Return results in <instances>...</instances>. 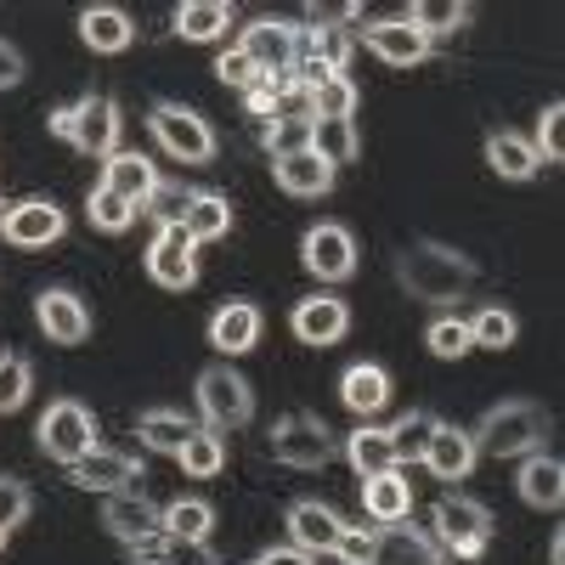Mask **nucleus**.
I'll use <instances>...</instances> for the list:
<instances>
[{
  "label": "nucleus",
  "mask_w": 565,
  "mask_h": 565,
  "mask_svg": "<svg viewBox=\"0 0 565 565\" xmlns=\"http://www.w3.org/2000/svg\"><path fill=\"white\" fill-rule=\"evenodd\" d=\"M193 396H199V413H204V430H244L255 418V391L238 367L226 362H210L199 380H193Z\"/></svg>",
  "instance_id": "nucleus-4"
},
{
  "label": "nucleus",
  "mask_w": 565,
  "mask_h": 565,
  "mask_svg": "<svg viewBox=\"0 0 565 565\" xmlns=\"http://www.w3.org/2000/svg\"><path fill=\"white\" fill-rule=\"evenodd\" d=\"M175 458H181V476H199V481H210V476H221V469H226V441H221L215 430H193V436H186V447H181Z\"/></svg>",
  "instance_id": "nucleus-38"
},
{
  "label": "nucleus",
  "mask_w": 565,
  "mask_h": 565,
  "mask_svg": "<svg viewBox=\"0 0 565 565\" xmlns=\"http://www.w3.org/2000/svg\"><path fill=\"white\" fill-rule=\"evenodd\" d=\"M103 526H108V537H119L125 548H136V543H148V537H164V509H153L148 498H136V492H114L103 503Z\"/></svg>",
  "instance_id": "nucleus-17"
},
{
  "label": "nucleus",
  "mask_w": 565,
  "mask_h": 565,
  "mask_svg": "<svg viewBox=\"0 0 565 565\" xmlns=\"http://www.w3.org/2000/svg\"><path fill=\"white\" fill-rule=\"evenodd\" d=\"M34 322H40V334L52 340V345H79V340H90V306H85L74 289H45V295H34Z\"/></svg>",
  "instance_id": "nucleus-13"
},
{
  "label": "nucleus",
  "mask_w": 565,
  "mask_h": 565,
  "mask_svg": "<svg viewBox=\"0 0 565 565\" xmlns=\"http://www.w3.org/2000/svg\"><path fill=\"white\" fill-rule=\"evenodd\" d=\"M476 441H469V430H458V424H436V436H430V447H424V469H430V476L436 481H463L469 476V469H476Z\"/></svg>",
  "instance_id": "nucleus-19"
},
{
  "label": "nucleus",
  "mask_w": 565,
  "mask_h": 565,
  "mask_svg": "<svg viewBox=\"0 0 565 565\" xmlns=\"http://www.w3.org/2000/svg\"><path fill=\"white\" fill-rule=\"evenodd\" d=\"M340 402L367 424L373 413H380V407L391 402V373H385L380 362H351V367L340 373Z\"/></svg>",
  "instance_id": "nucleus-26"
},
{
  "label": "nucleus",
  "mask_w": 565,
  "mask_h": 565,
  "mask_svg": "<svg viewBox=\"0 0 565 565\" xmlns=\"http://www.w3.org/2000/svg\"><path fill=\"white\" fill-rule=\"evenodd\" d=\"M340 532H345V521H340L328 503H317V498L289 503V543H295V548H306V554H334Z\"/></svg>",
  "instance_id": "nucleus-18"
},
{
  "label": "nucleus",
  "mask_w": 565,
  "mask_h": 565,
  "mask_svg": "<svg viewBox=\"0 0 565 565\" xmlns=\"http://www.w3.org/2000/svg\"><path fill=\"white\" fill-rule=\"evenodd\" d=\"M514 492L532 509H559L565 503V463L554 452H526L521 458V476H514Z\"/></svg>",
  "instance_id": "nucleus-22"
},
{
  "label": "nucleus",
  "mask_w": 565,
  "mask_h": 565,
  "mask_svg": "<svg viewBox=\"0 0 565 565\" xmlns=\"http://www.w3.org/2000/svg\"><path fill=\"white\" fill-rule=\"evenodd\" d=\"M226 23H232V7H226V0H181V7H175V34L193 40V45L221 40Z\"/></svg>",
  "instance_id": "nucleus-32"
},
{
  "label": "nucleus",
  "mask_w": 565,
  "mask_h": 565,
  "mask_svg": "<svg viewBox=\"0 0 565 565\" xmlns=\"http://www.w3.org/2000/svg\"><path fill=\"white\" fill-rule=\"evenodd\" d=\"M487 164L503 175V181H532L543 164H537V153H532V141L521 136V130H492L487 136Z\"/></svg>",
  "instance_id": "nucleus-28"
},
{
  "label": "nucleus",
  "mask_w": 565,
  "mask_h": 565,
  "mask_svg": "<svg viewBox=\"0 0 565 565\" xmlns=\"http://www.w3.org/2000/svg\"><path fill=\"white\" fill-rule=\"evenodd\" d=\"M63 232H68V215H63L57 199H18L0 215V238L12 249H45V244H57Z\"/></svg>",
  "instance_id": "nucleus-10"
},
{
  "label": "nucleus",
  "mask_w": 565,
  "mask_h": 565,
  "mask_svg": "<svg viewBox=\"0 0 565 565\" xmlns=\"http://www.w3.org/2000/svg\"><path fill=\"white\" fill-rule=\"evenodd\" d=\"M526 141H532L537 164H559L565 159V103H548L537 114V136H526Z\"/></svg>",
  "instance_id": "nucleus-41"
},
{
  "label": "nucleus",
  "mask_w": 565,
  "mask_h": 565,
  "mask_svg": "<svg viewBox=\"0 0 565 565\" xmlns=\"http://www.w3.org/2000/svg\"><path fill=\"white\" fill-rule=\"evenodd\" d=\"M255 565H317V554H306V548H295V543H282V548H266Z\"/></svg>",
  "instance_id": "nucleus-51"
},
{
  "label": "nucleus",
  "mask_w": 565,
  "mask_h": 565,
  "mask_svg": "<svg viewBox=\"0 0 565 565\" xmlns=\"http://www.w3.org/2000/svg\"><path fill=\"white\" fill-rule=\"evenodd\" d=\"M68 130H74V108H57V114H52V136L68 141Z\"/></svg>",
  "instance_id": "nucleus-52"
},
{
  "label": "nucleus",
  "mask_w": 565,
  "mask_h": 565,
  "mask_svg": "<svg viewBox=\"0 0 565 565\" xmlns=\"http://www.w3.org/2000/svg\"><path fill=\"white\" fill-rule=\"evenodd\" d=\"M469 18H476V7H463V0H418V7H407V23L424 40L458 34V29H469Z\"/></svg>",
  "instance_id": "nucleus-35"
},
{
  "label": "nucleus",
  "mask_w": 565,
  "mask_h": 565,
  "mask_svg": "<svg viewBox=\"0 0 565 565\" xmlns=\"http://www.w3.org/2000/svg\"><path fill=\"white\" fill-rule=\"evenodd\" d=\"M345 458L351 469L367 481V476H385V469H396V452H391V430L385 424H362V430H351L345 441Z\"/></svg>",
  "instance_id": "nucleus-33"
},
{
  "label": "nucleus",
  "mask_w": 565,
  "mask_h": 565,
  "mask_svg": "<svg viewBox=\"0 0 565 565\" xmlns=\"http://www.w3.org/2000/svg\"><path fill=\"white\" fill-rule=\"evenodd\" d=\"M430 526H436V543L458 559H481L487 543H492V509L481 498H441L430 509Z\"/></svg>",
  "instance_id": "nucleus-6"
},
{
  "label": "nucleus",
  "mask_w": 565,
  "mask_h": 565,
  "mask_svg": "<svg viewBox=\"0 0 565 565\" xmlns=\"http://www.w3.org/2000/svg\"><path fill=\"white\" fill-rule=\"evenodd\" d=\"M210 345L221 356H249L260 345V306L249 300H226L215 317H210Z\"/></svg>",
  "instance_id": "nucleus-20"
},
{
  "label": "nucleus",
  "mask_w": 565,
  "mask_h": 565,
  "mask_svg": "<svg viewBox=\"0 0 565 565\" xmlns=\"http://www.w3.org/2000/svg\"><path fill=\"white\" fill-rule=\"evenodd\" d=\"M266 447H271L277 463H289V469H322V463H334V452H340L334 430H328L317 413H282L271 424Z\"/></svg>",
  "instance_id": "nucleus-5"
},
{
  "label": "nucleus",
  "mask_w": 565,
  "mask_h": 565,
  "mask_svg": "<svg viewBox=\"0 0 565 565\" xmlns=\"http://www.w3.org/2000/svg\"><path fill=\"white\" fill-rule=\"evenodd\" d=\"M74 108V130H68V148H79L85 159H114L119 153V130H125V114L114 97H79L68 103Z\"/></svg>",
  "instance_id": "nucleus-11"
},
{
  "label": "nucleus",
  "mask_w": 565,
  "mask_h": 565,
  "mask_svg": "<svg viewBox=\"0 0 565 565\" xmlns=\"http://www.w3.org/2000/svg\"><path fill=\"white\" fill-rule=\"evenodd\" d=\"M148 130H153L159 148H164L170 159H181V164H210V159H215V130H210V119L193 114V108H181V103H153Z\"/></svg>",
  "instance_id": "nucleus-7"
},
{
  "label": "nucleus",
  "mask_w": 565,
  "mask_h": 565,
  "mask_svg": "<svg viewBox=\"0 0 565 565\" xmlns=\"http://www.w3.org/2000/svg\"><path fill=\"white\" fill-rule=\"evenodd\" d=\"M34 441L45 458H57V463H79L90 447H103L97 441V413H90L79 396H57V402H45L40 424H34Z\"/></svg>",
  "instance_id": "nucleus-3"
},
{
  "label": "nucleus",
  "mask_w": 565,
  "mask_h": 565,
  "mask_svg": "<svg viewBox=\"0 0 565 565\" xmlns=\"http://www.w3.org/2000/svg\"><path fill=\"white\" fill-rule=\"evenodd\" d=\"M7 543H12V532H0V554H7Z\"/></svg>",
  "instance_id": "nucleus-54"
},
{
  "label": "nucleus",
  "mask_w": 565,
  "mask_h": 565,
  "mask_svg": "<svg viewBox=\"0 0 565 565\" xmlns=\"http://www.w3.org/2000/svg\"><path fill=\"white\" fill-rule=\"evenodd\" d=\"M97 186H108V193L125 199L130 210H141L159 193V170H153V159H141V153H114V159H103V181Z\"/></svg>",
  "instance_id": "nucleus-21"
},
{
  "label": "nucleus",
  "mask_w": 565,
  "mask_h": 565,
  "mask_svg": "<svg viewBox=\"0 0 565 565\" xmlns=\"http://www.w3.org/2000/svg\"><path fill=\"white\" fill-rule=\"evenodd\" d=\"M271 181H277L289 199H322L328 186H334V164H322L311 148H300V153L271 159Z\"/></svg>",
  "instance_id": "nucleus-24"
},
{
  "label": "nucleus",
  "mask_w": 565,
  "mask_h": 565,
  "mask_svg": "<svg viewBox=\"0 0 565 565\" xmlns=\"http://www.w3.org/2000/svg\"><path fill=\"white\" fill-rule=\"evenodd\" d=\"M311 153L322 164H351L362 153V136H356V119H311Z\"/></svg>",
  "instance_id": "nucleus-34"
},
{
  "label": "nucleus",
  "mask_w": 565,
  "mask_h": 565,
  "mask_svg": "<svg viewBox=\"0 0 565 565\" xmlns=\"http://www.w3.org/2000/svg\"><path fill=\"white\" fill-rule=\"evenodd\" d=\"M396 282H402V295H413L424 306H458L469 295V282H476V260L452 244L413 238L396 255Z\"/></svg>",
  "instance_id": "nucleus-1"
},
{
  "label": "nucleus",
  "mask_w": 565,
  "mask_h": 565,
  "mask_svg": "<svg viewBox=\"0 0 565 565\" xmlns=\"http://www.w3.org/2000/svg\"><path fill=\"white\" fill-rule=\"evenodd\" d=\"M543 436H548V413L526 396H509V402H492L476 430H469V441H476V452L487 458H526V452H543Z\"/></svg>",
  "instance_id": "nucleus-2"
},
{
  "label": "nucleus",
  "mask_w": 565,
  "mask_h": 565,
  "mask_svg": "<svg viewBox=\"0 0 565 565\" xmlns=\"http://www.w3.org/2000/svg\"><path fill=\"white\" fill-rule=\"evenodd\" d=\"M181 232H186L193 244H215V238H226V232H232V204H226V193H193V199H186Z\"/></svg>",
  "instance_id": "nucleus-30"
},
{
  "label": "nucleus",
  "mask_w": 565,
  "mask_h": 565,
  "mask_svg": "<svg viewBox=\"0 0 565 565\" xmlns=\"http://www.w3.org/2000/svg\"><path fill=\"white\" fill-rule=\"evenodd\" d=\"M282 79H289V74H282ZM282 79H277V74H260V79L244 90V108H249L260 125H266V119H271V108H277V90H282Z\"/></svg>",
  "instance_id": "nucleus-48"
},
{
  "label": "nucleus",
  "mask_w": 565,
  "mask_h": 565,
  "mask_svg": "<svg viewBox=\"0 0 565 565\" xmlns=\"http://www.w3.org/2000/svg\"><path fill=\"white\" fill-rule=\"evenodd\" d=\"M23 74H29L23 52H18L12 40H0V90H12V85H23Z\"/></svg>",
  "instance_id": "nucleus-50"
},
{
  "label": "nucleus",
  "mask_w": 565,
  "mask_h": 565,
  "mask_svg": "<svg viewBox=\"0 0 565 565\" xmlns=\"http://www.w3.org/2000/svg\"><path fill=\"white\" fill-rule=\"evenodd\" d=\"M260 141H266V153L271 159H282V153H300V148H311V125H260Z\"/></svg>",
  "instance_id": "nucleus-45"
},
{
  "label": "nucleus",
  "mask_w": 565,
  "mask_h": 565,
  "mask_svg": "<svg viewBox=\"0 0 565 565\" xmlns=\"http://www.w3.org/2000/svg\"><path fill=\"white\" fill-rule=\"evenodd\" d=\"M85 215H90V226L97 232H108V238H119V232L136 221V210L125 204V199H114L108 186H90V199H85Z\"/></svg>",
  "instance_id": "nucleus-42"
},
{
  "label": "nucleus",
  "mask_w": 565,
  "mask_h": 565,
  "mask_svg": "<svg viewBox=\"0 0 565 565\" xmlns=\"http://www.w3.org/2000/svg\"><path fill=\"white\" fill-rule=\"evenodd\" d=\"M362 509H367V521H380V526H402L407 521V514H413V487L402 476V463L385 469V476L362 481Z\"/></svg>",
  "instance_id": "nucleus-25"
},
{
  "label": "nucleus",
  "mask_w": 565,
  "mask_h": 565,
  "mask_svg": "<svg viewBox=\"0 0 565 565\" xmlns=\"http://www.w3.org/2000/svg\"><path fill=\"white\" fill-rule=\"evenodd\" d=\"M164 532H170L175 543L204 548L210 532H215V503H210V498H175V503H164Z\"/></svg>",
  "instance_id": "nucleus-31"
},
{
  "label": "nucleus",
  "mask_w": 565,
  "mask_h": 565,
  "mask_svg": "<svg viewBox=\"0 0 565 565\" xmlns=\"http://www.w3.org/2000/svg\"><path fill=\"white\" fill-rule=\"evenodd\" d=\"M186 199H193L186 186H164V181H159V193H153L148 204H141V210H148L159 226H181V215H186Z\"/></svg>",
  "instance_id": "nucleus-46"
},
{
  "label": "nucleus",
  "mask_w": 565,
  "mask_h": 565,
  "mask_svg": "<svg viewBox=\"0 0 565 565\" xmlns=\"http://www.w3.org/2000/svg\"><path fill=\"white\" fill-rule=\"evenodd\" d=\"M79 40H85L97 57H119V52H130L136 23H130V12H119V7H85V12H79Z\"/></svg>",
  "instance_id": "nucleus-27"
},
{
  "label": "nucleus",
  "mask_w": 565,
  "mask_h": 565,
  "mask_svg": "<svg viewBox=\"0 0 565 565\" xmlns=\"http://www.w3.org/2000/svg\"><path fill=\"white\" fill-rule=\"evenodd\" d=\"M0 215H7V199H0Z\"/></svg>",
  "instance_id": "nucleus-55"
},
{
  "label": "nucleus",
  "mask_w": 565,
  "mask_h": 565,
  "mask_svg": "<svg viewBox=\"0 0 565 565\" xmlns=\"http://www.w3.org/2000/svg\"><path fill=\"white\" fill-rule=\"evenodd\" d=\"M436 413H424V407H413L407 418H396V424H385L391 430V452H396V463H418L424 458V447H430V436H436Z\"/></svg>",
  "instance_id": "nucleus-36"
},
{
  "label": "nucleus",
  "mask_w": 565,
  "mask_h": 565,
  "mask_svg": "<svg viewBox=\"0 0 565 565\" xmlns=\"http://www.w3.org/2000/svg\"><path fill=\"white\" fill-rule=\"evenodd\" d=\"M367 565H447V554L418 526H380L373 532V559Z\"/></svg>",
  "instance_id": "nucleus-23"
},
{
  "label": "nucleus",
  "mask_w": 565,
  "mask_h": 565,
  "mask_svg": "<svg viewBox=\"0 0 565 565\" xmlns=\"http://www.w3.org/2000/svg\"><path fill=\"white\" fill-rule=\"evenodd\" d=\"M68 481L79 487V492H130L136 481H141V463L130 458V452H114V447H90L79 463H68Z\"/></svg>",
  "instance_id": "nucleus-14"
},
{
  "label": "nucleus",
  "mask_w": 565,
  "mask_h": 565,
  "mask_svg": "<svg viewBox=\"0 0 565 565\" xmlns=\"http://www.w3.org/2000/svg\"><path fill=\"white\" fill-rule=\"evenodd\" d=\"M238 52L255 63V74H295V57H300V23L289 18H255L244 23V40Z\"/></svg>",
  "instance_id": "nucleus-8"
},
{
  "label": "nucleus",
  "mask_w": 565,
  "mask_h": 565,
  "mask_svg": "<svg viewBox=\"0 0 565 565\" xmlns=\"http://www.w3.org/2000/svg\"><path fill=\"white\" fill-rule=\"evenodd\" d=\"M193 430H199V424L186 418L181 407H148V413L136 418V436L148 441L153 452H170V458L186 447V436H193Z\"/></svg>",
  "instance_id": "nucleus-29"
},
{
  "label": "nucleus",
  "mask_w": 565,
  "mask_h": 565,
  "mask_svg": "<svg viewBox=\"0 0 565 565\" xmlns=\"http://www.w3.org/2000/svg\"><path fill=\"white\" fill-rule=\"evenodd\" d=\"M29 509H34V492L12 476H0V532H18L29 521Z\"/></svg>",
  "instance_id": "nucleus-44"
},
{
  "label": "nucleus",
  "mask_w": 565,
  "mask_h": 565,
  "mask_svg": "<svg viewBox=\"0 0 565 565\" xmlns=\"http://www.w3.org/2000/svg\"><path fill=\"white\" fill-rule=\"evenodd\" d=\"M300 266L317 282H345L356 271V238L345 221H317L306 238H300Z\"/></svg>",
  "instance_id": "nucleus-9"
},
{
  "label": "nucleus",
  "mask_w": 565,
  "mask_h": 565,
  "mask_svg": "<svg viewBox=\"0 0 565 565\" xmlns=\"http://www.w3.org/2000/svg\"><path fill=\"white\" fill-rule=\"evenodd\" d=\"M334 554H340L345 565H367V559H373V532L345 526V532H340V543H334Z\"/></svg>",
  "instance_id": "nucleus-49"
},
{
  "label": "nucleus",
  "mask_w": 565,
  "mask_h": 565,
  "mask_svg": "<svg viewBox=\"0 0 565 565\" xmlns=\"http://www.w3.org/2000/svg\"><path fill=\"white\" fill-rule=\"evenodd\" d=\"M362 45L380 63H391V68H418L424 57H430V40H424L413 23H407V12L402 18H380V23H367L362 29Z\"/></svg>",
  "instance_id": "nucleus-16"
},
{
  "label": "nucleus",
  "mask_w": 565,
  "mask_h": 565,
  "mask_svg": "<svg viewBox=\"0 0 565 565\" xmlns=\"http://www.w3.org/2000/svg\"><path fill=\"white\" fill-rule=\"evenodd\" d=\"M34 391V367L18 351H0V413H18Z\"/></svg>",
  "instance_id": "nucleus-40"
},
{
  "label": "nucleus",
  "mask_w": 565,
  "mask_h": 565,
  "mask_svg": "<svg viewBox=\"0 0 565 565\" xmlns=\"http://www.w3.org/2000/svg\"><path fill=\"white\" fill-rule=\"evenodd\" d=\"M289 328H295V340H306V345H340L351 334V306L340 295H306L289 311Z\"/></svg>",
  "instance_id": "nucleus-15"
},
{
  "label": "nucleus",
  "mask_w": 565,
  "mask_h": 565,
  "mask_svg": "<svg viewBox=\"0 0 565 565\" xmlns=\"http://www.w3.org/2000/svg\"><path fill=\"white\" fill-rule=\"evenodd\" d=\"M514 340H521V322H514L509 306H481L476 317H469V345H481V351H509Z\"/></svg>",
  "instance_id": "nucleus-37"
},
{
  "label": "nucleus",
  "mask_w": 565,
  "mask_h": 565,
  "mask_svg": "<svg viewBox=\"0 0 565 565\" xmlns=\"http://www.w3.org/2000/svg\"><path fill=\"white\" fill-rule=\"evenodd\" d=\"M424 345H430V356H441V362L469 356V351H476V345H469V317H436L430 328H424Z\"/></svg>",
  "instance_id": "nucleus-39"
},
{
  "label": "nucleus",
  "mask_w": 565,
  "mask_h": 565,
  "mask_svg": "<svg viewBox=\"0 0 565 565\" xmlns=\"http://www.w3.org/2000/svg\"><path fill=\"white\" fill-rule=\"evenodd\" d=\"M215 79H221V85H232V90H249L260 74H255V63L238 52V45H232V52H221V57H215Z\"/></svg>",
  "instance_id": "nucleus-47"
},
{
  "label": "nucleus",
  "mask_w": 565,
  "mask_h": 565,
  "mask_svg": "<svg viewBox=\"0 0 565 565\" xmlns=\"http://www.w3.org/2000/svg\"><path fill=\"white\" fill-rule=\"evenodd\" d=\"M311 108H317V119H351V114H356V85H351V74H334L328 85H317V90H311Z\"/></svg>",
  "instance_id": "nucleus-43"
},
{
  "label": "nucleus",
  "mask_w": 565,
  "mask_h": 565,
  "mask_svg": "<svg viewBox=\"0 0 565 565\" xmlns=\"http://www.w3.org/2000/svg\"><path fill=\"white\" fill-rule=\"evenodd\" d=\"M548 565H565V532L548 537Z\"/></svg>",
  "instance_id": "nucleus-53"
},
{
  "label": "nucleus",
  "mask_w": 565,
  "mask_h": 565,
  "mask_svg": "<svg viewBox=\"0 0 565 565\" xmlns=\"http://www.w3.org/2000/svg\"><path fill=\"white\" fill-rule=\"evenodd\" d=\"M148 277L159 282V289H193L199 282V244L186 238L181 226H159L153 244H148Z\"/></svg>",
  "instance_id": "nucleus-12"
}]
</instances>
